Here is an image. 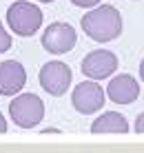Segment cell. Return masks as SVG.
I'll list each match as a JSON object with an SVG mask.
<instances>
[{
    "mask_svg": "<svg viewBox=\"0 0 144 153\" xmlns=\"http://www.w3.org/2000/svg\"><path fill=\"white\" fill-rule=\"evenodd\" d=\"M106 98L115 104H131L140 98V84L131 73H120L106 84Z\"/></svg>",
    "mask_w": 144,
    "mask_h": 153,
    "instance_id": "obj_8",
    "label": "cell"
},
{
    "mask_svg": "<svg viewBox=\"0 0 144 153\" xmlns=\"http://www.w3.org/2000/svg\"><path fill=\"white\" fill-rule=\"evenodd\" d=\"M140 80L144 82V58H142V62H140Z\"/></svg>",
    "mask_w": 144,
    "mask_h": 153,
    "instance_id": "obj_15",
    "label": "cell"
},
{
    "mask_svg": "<svg viewBox=\"0 0 144 153\" xmlns=\"http://www.w3.org/2000/svg\"><path fill=\"white\" fill-rule=\"evenodd\" d=\"M115 69H118V56L109 49H95L89 56H84L82 65H80V71H82L84 78L98 82L104 80V78L113 76Z\"/></svg>",
    "mask_w": 144,
    "mask_h": 153,
    "instance_id": "obj_7",
    "label": "cell"
},
{
    "mask_svg": "<svg viewBox=\"0 0 144 153\" xmlns=\"http://www.w3.org/2000/svg\"><path fill=\"white\" fill-rule=\"evenodd\" d=\"M76 42H78V33L67 22H51L42 31V47H45V51H49L53 56L69 53L76 47Z\"/></svg>",
    "mask_w": 144,
    "mask_h": 153,
    "instance_id": "obj_6",
    "label": "cell"
},
{
    "mask_svg": "<svg viewBox=\"0 0 144 153\" xmlns=\"http://www.w3.org/2000/svg\"><path fill=\"white\" fill-rule=\"evenodd\" d=\"M0 133H7V120L2 113H0Z\"/></svg>",
    "mask_w": 144,
    "mask_h": 153,
    "instance_id": "obj_14",
    "label": "cell"
},
{
    "mask_svg": "<svg viewBox=\"0 0 144 153\" xmlns=\"http://www.w3.org/2000/svg\"><path fill=\"white\" fill-rule=\"evenodd\" d=\"M38 80H40V87L45 89L49 96H65L67 89L71 87V80H73V71L69 69L65 62L56 60V62H47L42 65V69L38 73Z\"/></svg>",
    "mask_w": 144,
    "mask_h": 153,
    "instance_id": "obj_5",
    "label": "cell"
},
{
    "mask_svg": "<svg viewBox=\"0 0 144 153\" xmlns=\"http://www.w3.org/2000/svg\"><path fill=\"white\" fill-rule=\"evenodd\" d=\"M27 84V71L20 62L4 60L0 62V96H18Z\"/></svg>",
    "mask_w": 144,
    "mask_h": 153,
    "instance_id": "obj_9",
    "label": "cell"
},
{
    "mask_svg": "<svg viewBox=\"0 0 144 153\" xmlns=\"http://www.w3.org/2000/svg\"><path fill=\"white\" fill-rule=\"evenodd\" d=\"M38 2H53V0H38Z\"/></svg>",
    "mask_w": 144,
    "mask_h": 153,
    "instance_id": "obj_16",
    "label": "cell"
},
{
    "mask_svg": "<svg viewBox=\"0 0 144 153\" xmlns=\"http://www.w3.org/2000/svg\"><path fill=\"white\" fill-rule=\"evenodd\" d=\"M133 131L135 133H140V135H144V111L135 118V124H133Z\"/></svg>",
    "mask_w": 144,
    "mask_h": 153,
    "instance_id": "obj_13",
    "label": "cell"
},
{
    "mask_svg": "<svg viewBox=\"0 0 144 153\" xmlns=\"http://www.w3.org/2000/svg\"><path fill=\"white\" fill-rule=\"evenodd\" d=\"M71 102H73V109L78 113L93 115V113L102 111V107L106 104V93H104L102 84H98L93 80H82L73 89Z\"/></svg>",
    "mask_w": 144,
    "mask_h": 153,
    "instance_id": "obj_4",
    "label": "cell"
},
{
    "mask_svg": "<svg viewBox=\"0 0 144 153\" xmlns=\"http://www.w3.org/2000/svg\"><path fill=\"white\" fill-rule=\"evenodd\" d=\"M91 133H95V135H124V133H129V122L118 111H104L91 122Z\"/></svg>",
    "mask_w": 144,
    "mask_h": 153,
    "instance_id": "obj_10",
    "label": "cell"
},
{
    "mask_svg": "<svg viewBox=\"0 0 144 153\" xmlns=\"http://www.w3.org/2000/svg\"><path fill=\"white\" fill-rule=\"evenodd\" d=\"M9 49H11V36L4 29V25L0 22V53H4V51H9Z\"/></svg>",
    "mask_w": 144,
    "mask_h": 153,
    "instance_id": "obj_11",
    "label": "cell"
},
{
    "mask_svg": "<svg viewBox=\"0 0 144 153\" xmlns=\"http://www.w3.org/2000/svg\"><path fill=\"white\" fill-rule=\"evenodd\" d=\"M100 2H102V0H71V4L82 7V9H93V7H98Z\"/></svg>",
    "mask_w": 144,
    "mask_h": 153,
    "instance_id": "obj_12",
    "label": "cell"
},
{
    "mask_svg": "<svg viewBox=\"0 0 144 153\" xmlns=\"http://www.w3.org/2000/svg\"><path fill=\"white\" fill-rule=\"evenodd\" d=\"M9 115L20 129H36L45 120V102L36 93H18L9 102Z\"/></svg>",
    "mask_w": 144,
    "mask_h": 153,
    "instance_id": "obj_3",
    "label": "cell"
},
{
    "mask_svg": "<svg viewBox=\"0 0 144 153\" xmlns=\"http://www.w3.org/2000/svg\"><path fill=\"white\" fill-rule=\"evenodd\" d=\"M7 25L20 38H31L42 27V11L29 0H16L7 9Z\"/></svg>",
    "mask_w": 144,
    "mask_h": 153,
    "instance_id": "obj_2",
    "label": "cell"
},
{
    "mask_svg": "<svg viewBox=\"0 0 144 153\" xmlns=\"http://www.w3.org/2000/svg\"><path fill=\"white\" fill-rule=\"evenodd\" d=\"M82 31L93 42H111L122 33V16L113 4H98L82 16Z\"/></svg>",
    "mask_w": 144,
    "mask_h": 153,
    "instance_id": "obj_1",
    "label": "cell"
}]
</instances>
